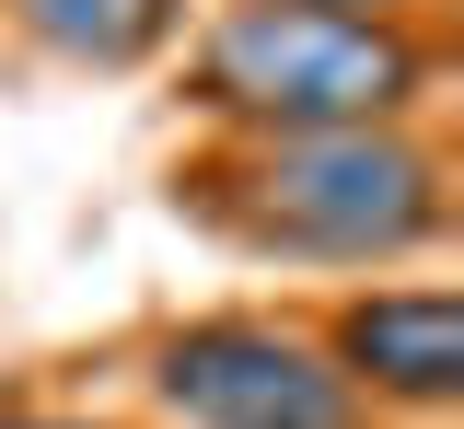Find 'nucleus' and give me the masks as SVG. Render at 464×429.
Listing matches in <instances>:
<instances>
[{"mask_svg": "<svg viewBox=\"0 0 464 429\" xmlns=\"http://www.w3.org/2000/svg\"><path fill=\"white\" fill-rule=\"evenodd\" d=\"M186 209L279 267H406L453 233V175L418 128H302L186 163Z\"/></svg>", "mask_w": 464, "mask_h": 429, "instance_id": "f257e3e1", "label": "nucleus"}, {"mask_svg": "<svg viewBox=\"0 0 464 429\" xmlns=\"http://www.w3.org/2000/svg\"><path fill=\"white\" fill-rule=\"evenodd\" d=\"M441 81L418 24H348L302 0H221L186 47V105L221 139H302V128H406Z\"/></svg>", "mask_w": 464, "mask_h": 429, "instance_id": "f03ea898", "label": "nucleus"}, {"mask_svg": "<svg viewBox=\"0 0 464 429\" xmlns=\"http://www.w3.org/2000/svg\"><path fill=\"white\" fill-rule=\"evenodd\" d=\"M151 395L174 429H372V406L337 383V360L290 325H256V313L174 325L151 348Z\"/></svg>", "mask_w": 464, "mask_h": 429, "instance_id": "7ed1b4c3", "label": "nucleus"}, {"mask_svg": "<svg viewBox=\"0 0 464 429\" xmlns=\"http://www.w3.org/2000/svg\"><path fill=\"white\" fill-rule=\"evenodd\" d=\"M337 383L360 406H406V418H430V406H453L464 395V302L441 279H395V291H348L337 325L314 337Z\"/></svg>", "mask_w": 464, "mask_h": 429, "instance_id": "20e7f679", "label": "nucleus"}, {"mask_svg": "<svg viewBox=\"0 0 464 429\" xmlns=\"http://www.w3.org/2000/svg\"><path fill=\"white\" fill-rule=\"evenodd\" d=\"M0 24L70 70H151L186 24V0H0Z\"/></svg>", "mask_w": 464, "mask_h": 429, "instance_id": "39448f33", "label": "nucleus"}, {"mask_svg": "<svg viewBox=\"0 0 464 429\" xmlns=\"http://www.w3.org/2000/svg\"><path fill=\"white\" fill-rule=\"evenodd\" d=\"M302 12H348V24H406L418 0H302Z\"/></svg>", "mask_w": 464, "mask_h": 429, "instance_id": "423d86ee", "label": "nucleus"}, {"mask_svg": "<svg viewBox=\"0 0 464 429\" xmlns=\"http://www.w3.org/2000/svg\"><path fill=\"white\" fill-rule=\"evenodd\" d=\"M0 429H82V418H0Z\"/></svg>", "mask_w": 464, "mask_h": 429, "instance_id": "0eeeda50", "label": "nucleus"}]
</instances>
